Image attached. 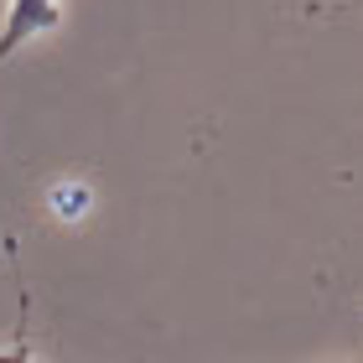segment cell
<instances>
[{
  "label": "cell",
  "instance_id": "cell-1",
  "mask_svg": "<svg viewBox=\"0 0 363 363\" xmlns=\"http://www.w3.org/2000/svg\"><path fill=\"white\" fill-rule=\"evenodd\" d=\"M57 26V0H11L6 11V31H0V62H6L21 42H31L37 31Z\"/></svg>",
  "mask_w": 363,
  "mask_h": 363
}]
</instances>
